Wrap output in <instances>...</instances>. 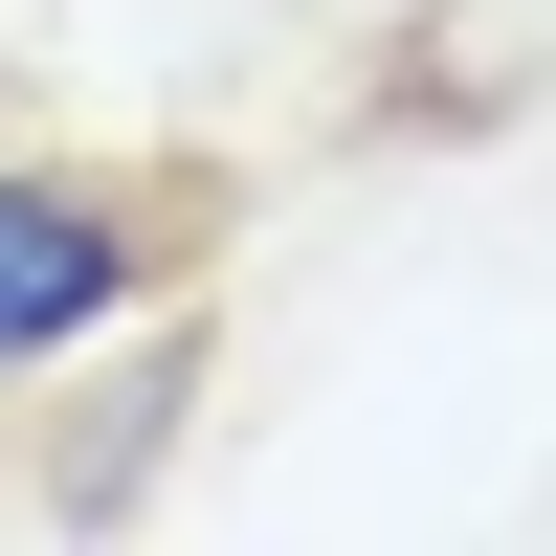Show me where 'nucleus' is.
I'll use <instances>...</instances> for the list:
<instances>
[{
	"label": "nucleus",
	"mask_w": 556,
	"mask_h": 556,
	"mask_svg": "<svg viewBox=\"0 0 556 556\" xmlns=\"http://www.w3.org/2000/svg\"><path fill=\"white\" fill-rule=\"evenodd\" d=\"M178 401H201V356H134V379H112V445H67V468H45V513H134V490H156V445H178Z\"/></svg>",
	"instance_id": "2"
},
{
	"label": "nucleus",
	"mask_w": 556,
	"mask_h": 556,
	"mask_svg": "<svg viewBox=\"0 0 556 556\" xmlns=\"http://www.w3.org/2000/svg\"><path fill=\"white\" fill-rule=\"evenodd\" d=\"M201 245V201L178 178H112V156H0V379H45V356H89L156 267Z\"/></svg>",
	"instance_id": "1"
}]
</instances>
